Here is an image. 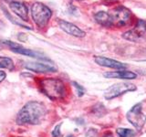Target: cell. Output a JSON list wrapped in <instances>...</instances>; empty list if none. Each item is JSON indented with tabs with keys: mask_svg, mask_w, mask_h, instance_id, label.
<instances>
[{
	"mask_svg": "<svg viewBox=\"0 0 146 137\" xmlns=\"http://www.w3.org/2000/svg\"><path fill=\"white\" fill-rule=\"evenodd\" d=\"M47 114L45 105L39 102L31 100L27 102L19 111L17 117V123L24 124H39Z\"/></svg>",
	"mask_w": 146,
	"mask_h": 137,
	"instance_id": "1",
	"label": "cell"
},
{
	"mask_svg": "<svg viewBox=\"0 0 146 137\" xmlns=\"http://www.w3.org/2000/svg\"><path fill=\"white\" fill-rule=\"evenodd\" d=\"M41 91L53 100L63 99L66 96L67 90L64 82L55 78H44L39 80Z\"/></svg>",
	"mask_w": 146,
	"mask_h": 137,
	"instance_id": "2",
	"label": "cell"
},
{
	"mask_svg": "<svg viewBox=\"0 0 146 137\" xmlns=\"http://www.w3.org/2000/svg\"><path fill=\"white\" fill-rule=\"evenodd\" d=\"M31 16L36 27L43 29L48 24L52 17V11L46 5L40 2H35L31 6Z\"/></svg>",
	"mask_w": 146,
	"mask_h": 137,
	"instance_id": "3",
	"label": "cell"
},
{
	"mask_svg": "<svg viewBox=\"0 0 146 137\" xmlns=\"http://www.w3.org/2000/svg\"><path fill=\"white\" fill-rule=\"evenodd\" d=\"M111 17L112 27H126L131 22L132 12L124 6H117L108 12Z\"/></svg>",
	"mask_w": 146,
	"mask_h": 137,
	"instance_id": "4",
	"label": "cell"
},
{
	"mask_svg": "<svg viewBox=\"0 0 146 137\" xmlns=\"http://www.w3.org/2000/svg\"><path fill=\"white\" fill-rule=\"evenodd\" d=\"M126 117L128 122L133 125L138 132L143 129L146 122V115L143 112L141 103H137L134 106H132V108L127 112Z\"/></svg>",
	"mask_w": 146,
	"mask_h": 137,
	"instance_id": "5",
	"label": "cell"
},
{
	"mask_svg": "<svg viewBox=\"0 0 146 137\" xmlns=\"http://www.w3.org/2000/svg\"><path fill=\"white\" fill-rule=\"evenodd\" d=\"M136 89V86L130 82H119V83H115L109 87L105 90L104 98L106 100H112L126 92H129V91H134Z\"/></svg>",
	"mask_w": 146,
	"mask_h": 137,
	"instance_id": "6",
	"label": "cell"
},
{
	"mask_svg": "<svg viewBox=\"0 0 146 137\" xmlns=\"http://www.w3.org/2000/svg\"><path fill=\"white\" fill-rule=\"evenodd\" d=\"M145 33H146V21L143 19H138L135 26L133 27V29L124 32L122 34V38L126 40L135 42V41L143 38Z\"/></svg>",
	"mask_w": 146,
	"mask_h": 137,
	"instance_id": "7",
	"label": "cell"
},
{
	"mask_svg": "<svg viewBox=\"0 0 146 137\" xmlns=\"http://www.w3.org/2000/svg\"><path fill=\"white\" fill-rule=\"evenodd\" d=\"M4 44H6L7 46H8L10 49L13 52L17 53V54H21L24 55V56H27V57H31V58H36V59H44L45 58L41 57V55L38 52L34 51V50L29 49H26L23 46H21L20 44H17L16 42H12V41L9 40H4L3 41Z\"/></svg>",
	"mask_w": 146,
	"mask_h": 137,
	"instance_id": "8",
	"label": "cell"
},
{
	"mask_svg": "<svg viewBox=\"0 0 146 137\" xmlns=\"http://www.w3.org/2000/svg\"><path fill=\"white\" fill-rule=\"evenodd\" d=\"M58 26L59 27L67 34L76 37V38H84L86 36V32L83 31L81 29H80L79 27L74 25L73 23H70L66 20L59 19L58 20Z\"/></svg>",
	"mask_w": 146,
	"mask_h": 137,
	"instance_id": "9",
	"label": "cell"
},
{
	"mask_svg": "<svg viewBox=\"0 0 146 137\" xmlns=\"http://www.w3.org/2000/svg\"><path fill=\"white\" fill-rule=\"evenodd\" d=\"M94 61L102 67L115 68V70H125L128 67V65L125 63H122L121 61H115V59L106 58L103 56H95Z\"/></svg>",
	"mask_w": 146,
	"mask_h": 137,
	"instance_id": "10",
	"label": "cell"
},
{
	"mask_svg": "<svg viewBox=\"0 0 146 137\" xmlns=\"http://www.w3.org/2000/svg\"><path fill=\"white\" fill-rule=\"evenodd\" d=\"M24 67L27 70L38 72V73H49V72H56L58 70L57 67H55L50 64H46L42 62H27Z\"/></svg>",
	"mask_w": 146,
	"mask_h": 137,
	"instance_id": "11",
	"label": "cell"
},
{
	"mask_svg": "<svg viewBox=\"0 0 146 137\" xmlns=\"http://www.w3.org/2000/svg\"><path fill=\"white\" fill-rule=\"evenodd\" d=\"M11 10L16 14L17 17H19L23 21L29 20V9L26 6L25 3L18 2V1H13L9 4Z\"/></svg>",
	"mask_w": 146,
	"mask_h": 137,
	"instance_id": "12",
	"label": "cell"
},
{
	"mask_svg": "<svg viewBox=\"0 0 146 137\" xmlns=\"http://www.w3.org/2000/svg\"><path fill=\"white\" fill-rule=\"evenodd\" d=\"M103 76L108 79H121V80H134L137 78V74L133 71L121 70L118 71H109L104 73Z\"/></svg>",
	"mask_w": 146,
	"mask_h": 137,
	"instance_id": "13",
	"label": "cell"
},
{
	"mask_svg": "<svg viewBox=\"0 0 146 137\" xmlns=\"http://www.w3.org/2000/svg\"><path fill=\"white\" fill-rule=\"evenodd\" d=\"M94 19L96 22L100 24V26L105 27H111L112 23L111 17H110L109 13L106 11H99L94 15Z\"/></svg>",
	"mask_w": 146,
	"mask_h": 137,
	"instance_id": "14",
	"label": "cell"
},
{
	"mask_svg": "<svg viewBox=\"0 0 146 137\" xmlns=\"http://www.w3.org/2000/svg\"><path fill=\"white\" fill-rule=\"evenodd\" d=\"M0 68H7L8 70H13L14 68H15L14 61H12V59L8 58V57L0 56Z\"/></svg>",
	"mask_w": 146,
	"mask_h": 137,
	"instance_id": "15",
	"label": "cell"
},
{
	"mask_svg": "<svg viewBox=\"0 0 146 137\" xmlns=\"http://www.w3.org/2000/svg\"><path fill=\"white\" fill-rule=\"evenodd\" d=\"M116 134L119 137H135L136 132L128 129V128H118L116 130Z\"/></svg>",
	"mask_w": 146,
	"mask_h": 137,
	"instance_id": "16",
	"label": "cell"
},
{
	"mask_svg": "<svg viewBox=\"0 0 146 137\" xmlns=\"http://www.w3.org/2000/svg\"><path fill=\"white\" fill-rule=\"evenodd\" d=\"M2 9H3V11L5 12V14L7 15V18L9 20H10L12 23H14V24H16V25H17V26H20V27H24V29H31V27H27V26H26V25H23L22 23H20V22H17L15 18H13L11 16H10V14L8 13V11L6 9V7H2Z\"/></svg>",
	"mask_w": 146,
	"mask_h": 137,
	"instance_id": "17",
	"label": "cell"
},
{
	"mask_svg": "<svg viewBox=\"0 0 146 137\" xmlns=\"http://www.w3.org/2000/svg\"><path fill=\"white\" fill-rule=\"evenodd\" d=\"M73 85L75 86V88H76L77 90H78V95H79L80 97H81V96L83 95L84 92H85L84 88H83V87H82L81 85H80L79 83H77V82H73Z\"/></svg>",
	"mask_w": 146,
	"mask_h": 137,
	"instance_id": "18",
	"label": "cell"
},
{
	"mask_svg": "<svg viewBox=\"0 0 146 137\" xmlns=\"http://www.w3.org/2000/svg\"><path fill=\"white\" fill-rule=\"evenodd\" d=\"M60 126H61V124L59 123V124H58L56 127L54 128V130H53V132H52V136L53 137H58V136H59L60 135Z\"/></svg>",
	"mask_w": 146,
	"mask_h": 137,
	"instance_id": "19",
	"label": "cell"
},
{
	"mask_svg": "<svg viewBox=\"0 0 146 137\" xmlns=\"http://www.w3.org/2000/svg\"><path fill=\"white\" fill-rule=\"evenodd\" d=\"M86 137H98V132L95 129H90L87 132Z\"/></svg>",
	"mask_w": 146,
	"mask_h": 137,
	"instance_id": "20",
	"label": "cell"
},
{
	"mask_svg": "<svg viewBox=\"0 0 146 137\" xmlns=\"http://www.w3.org/2000/svg\"><path fill=\"white\" fill-rule=\"evenodd\" d=\"M6 77H7L6 72L0 70V82H2L5 79H6Z\"/></svg>",
	"mask_w": 146,
	"mask_h": 137,
	"instance_id": "21",
	"label": "cell"
},
{
	"mask_svg": "<svg viewBox=\"0 0 146 137\" xmlns=\"http://www.w3.org/2000/svg\"><path fill=\"white\" fill-rule=\"evenodd\" d=\"M105 1H116V0H105Z\"/></svg>",
	"mask_w": 146,
	"mask_h": 137,
	"instance_id": "22",
	"label": "cell"
},
{
	"mask_svg": "<svg viewBox=\"0 0 146 137\" xmlns=\"http://www.w3.org/2000/svg\"><path fill=\"white\" fill-rule=\"evenodd\" d=\"M78 1H81V0H78Z\"/></svg>",
	"mask_w": 146,
	"mask_h": 137,
	"instance_id": "23",
	"label": "cell"
}]
</instances>
